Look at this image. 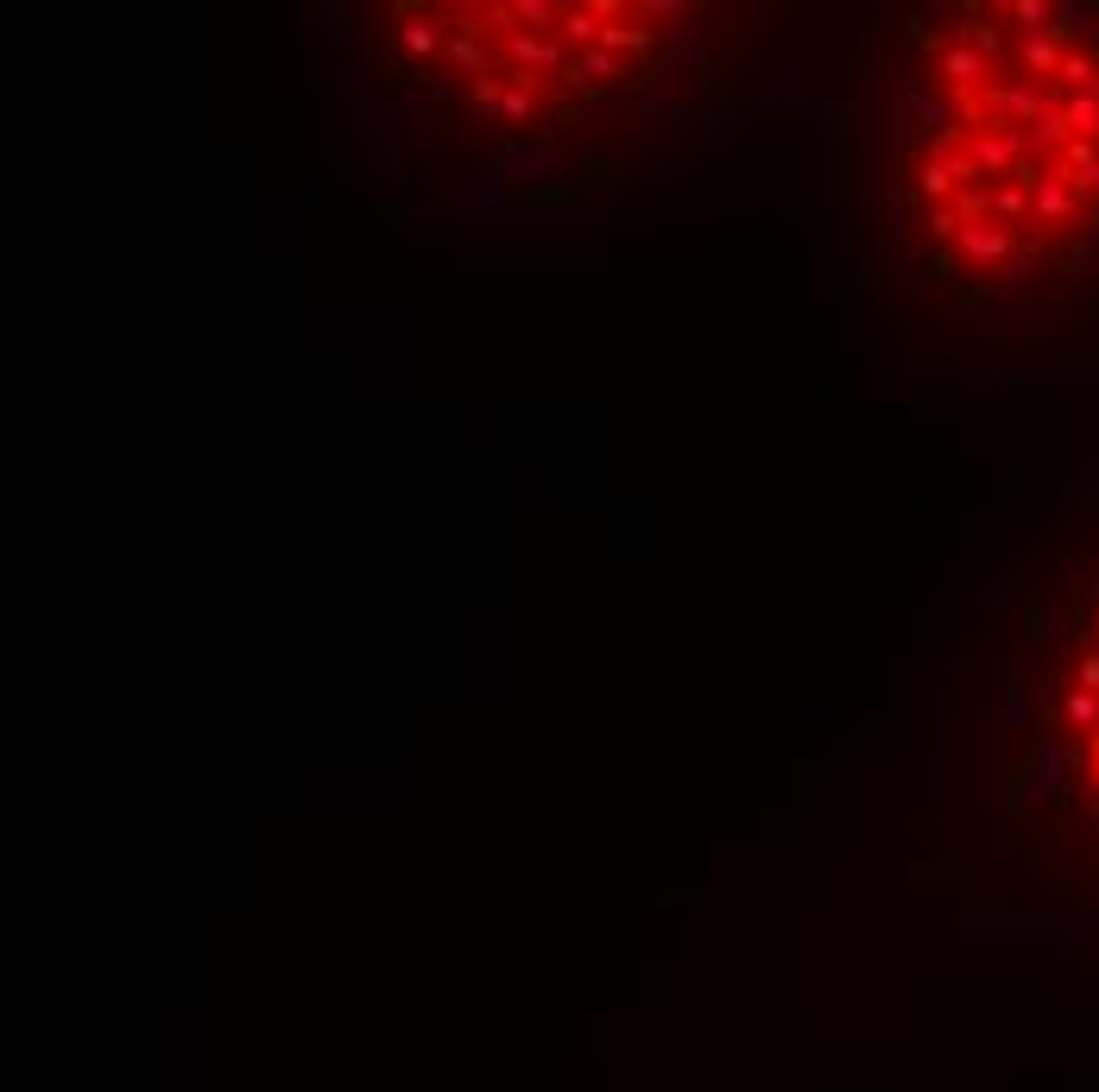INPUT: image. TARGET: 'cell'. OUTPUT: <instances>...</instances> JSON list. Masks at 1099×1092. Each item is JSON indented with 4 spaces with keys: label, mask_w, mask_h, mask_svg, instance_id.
<instances>
[]
</instances>
